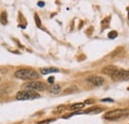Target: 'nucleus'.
<instances>
[{
    "label": "nucleus",
    "instance_id": "dca6fc26",
    "mask_svg": "<svg viewBox=\"0 0 129 124\" xmlns=\"http://www.w3.org/2000/svg\"><path fill=\"white\" fill-rule=\"evenodd\" d=\"M100 101H102V102H114V100L112 98H103Z\"/></svg>",
    "mask_w": 129,
    "mask_h": 124
},
{
    "label": "nucleus",
    "instance_id": "f03ea898",
    "mask_svg": "<svg viewBox=\"0 0 129 124\" xmlns=\"http://www.w3.org/2000/svg\"><path fill=\"white\" fill-rule=\"evenodd\" d=\"M123 116H129V110L127 109H115L105 113L104 118L108 120H115Z\"/></svg>",
    "mask_w": 129,
    "mask_h": 124
},
{
    "label": "nucleus",
    "instance_id": "6e6552de",
    "mask_svg": "<svg viewBox=\"0 0 129 124\" xmlns=\"http://www.w3.org/2000/svg\"><path fill=\"white\" fill-rule=\"evenodd\" d=\"M59 69H56V68H43L41 69V74L42 75H48L51 73H59Z\"/></svg>",
    "mask_w": 129,
    "mask_h": 124
},
{
    "label": "nucleus",
    "instance_id": "423d86ee",
    "mask_svg": "<svg viewBox=\"0 0 129 124\" xmlns=\"http://www.w3.org/2000/svg\"><path fill=\"white\" fill-rule=\"evenodd\" d=\"M87 81H89L90 83L96 85V86H99V85H102L103 82H104V79L101 77H98V76H89L86 78Z\"/></svg>",
    "mask_w": 129,
    "mask_h": 124
},
{
    "label": "nucleus",
    "instance_id": "f257e3e1",
    "mask_svg": "<svg viewBox=\"0 0 129 124\" xmlns=\"http://www.w3.org/2000/svg\"><path fill=\"white\" fill-rule=\"evenodd\" d=\"M15 77L20 79L31 80V79H37L39 78V75L36 71H34L32 69H21L15 73Z\"/></svg>",
    "mask_w": 129,
    "mask_h": 124
},
{
    "label": "nucleus",
    "instance_id": "2eb2a0df",
    "mask_svg": "<svg viewBox=\"0 0 129 124\" xmlns=\"http://www.w3.org/2000/svg\"><path fill=\"white\" fill-rule=\"evenodd\" d=\"M54 121V119H48V120H44V121H41V122H39L38 124H48V123H51V122H53Z\"/></svg>",
    "mask_w": 129,
    "mask_h": 124
},
{
    "label": "nucleus",
    "instance_id": "ddd939ff",
    "mask_svg": "<svg viewBox=\"0 0 129 124\" xmlns=\"http://www.w3.org/2000/svg\"><path fill=\"white\" fill-rule=\"evenodd\" d=\"M35 22H36V25L39 28H41V20H40V17L38 14H35Z\"/></svg>",
    "mask_w": 129,
    "mask_h": 124
},
{
    "label": "nucleus",
    "instance_id": "0eeeda50",
    "mask_svg": "<svg viewBox=\"0 0 129 124\" xmlns=\"http://www.w3.org/2000/svg\"><path fill=\"white\" fill-rule=\"evenodd\" d=\"M117 70H118V68H116L115 66H107V67H104V68L102 69V73H103L105 76H108V77L111 78Z\"/></svg>",
    "mask_w": 129,
    "mask_h": 124
},
{
    "label": "nucleus",
    "instance_id": "20e7f679",
    "mask_svg": "<svg viewBox=\"0 0 129 124\" xmlns=\"http://www.w3.org/2000/svg\"><path fill=\"white\" fill-rule=\"evenodd\" d=\"M114 81H126L129 80V71L118 69L111 77Z\"/></svg>",
    "mask_w": 129,
    "mask_h": 124
},
{
    "label": "nucleus",
    "instance_id": "412c9836",
    "mask_svg": "<svg viewBox=\"0 0 129 124\" xmlns=\"http://www.w3.org/2000/svg\"><path fill=\"white\" fill-rule=\"evenodd\" d=\"M128 90H129V87H128Z\"/></svg>",
    "mask_w": 129,
    "mask_h": 124
},
{
    "label": "nucleus",
    "instance_id": "aec40b11",
    "mask_svg": "<svg viewBox=\"0 0 129 124\" xmlns=\"http://www.w3.org/2000/svg\"><path fill=\"white\" fill-rule=\"evenodd\" d=\"M127 10H128V19H129V8H127Z\"/></svg>",
    "mask_w": 129,
    "mask_h": 124
},
{
    "label": "nucleus",
    "instance_id": "f3484780",
    "mask_svg": "<svg viewBox=\"0 0 129 124\" xmlns=\"http://www.w3.org/2000/svg\"><path fill=\"white\" fill-rule=\"evenodd\" d=\"M48 81L50 82V83H52V84H53V83H54V81H55V78H54V77H51V78H48Z\"/></svg>",
    "mask_w": 129,
    "mask_h": 124
},
{
    "label": "nucleus",
    "instance_id": "f8f14e48",
    "mask_svg": "<svg viewBox=\"0 0 129 124\" xmlns=\"http://www.w3.org/2000/svg\"><path fill=\"white\" fill-rule=\"evenodd\" d=\"M117 32L116 31H111V32H109L108 33V35H107V37L109 38V39H115L116 37H117Z\"/></svg>",
    "mask_w": 129,
    "mask_h": 124
},
{
    "label": "nucleus",
    "instance_id": "1a4fd4ad",
    "mask_svg": "<svg viewBox=\"0 0 129 124\" xmlns=\"http://www.w3.org/2000/svg\"><path fill=\"white\" fill-rule=\"evenodd\" d=\"M102 111H103V108H101V107H92V108H89L83 111V113H85V114H97V113H100Z\"/></svg>",
    "mask_w": 129,
    "mask_h": 124
},
{
    "label": "nucleus",
    "instance_id": "9b49d317",
    "mask_svg": "<svg viewBox=\"0 0 129 124\" xmlns=\"http://www.w3.org/2000/svg\"><path fill=\"white\" fill-rule=\"evenodd\" d=\"M84 102H81V103H75V104H73V105H71V107H70V110H80L81 108H83L84 107Z\"/></svg>",
    "mask_w": 129,
    "mask_h": 124
},
{
    "label": "nucleus",
    "instance_id": "a211bd4d",
    "mask_svg": "<svg viewBox=\"0 0 129 124\" xmlns=\"http://www.w3.org/2000/svg\"><path fill=\"white\" fill-rule=\"evenodd\" d=\"M38 6H39V7H44V6H45V3H44L43 1H39V2H38Z\"/></svg>",
    "mask_w": 129,
    "mask_h": 124
},
{
    "label": "nucleus",
    "instance_id": "9d476101",
    "mask_svg": "<svg viewBox=\"0 0 129 124\" xmlns=\"http://www.w3.org/2000/svg\"><path fill=\"white\" fill-rule=\"evenodd\" d=\"M49 91L52 93H54V94H57V93H59L61 91V86L59 85V84H51L50 86L48 87Z\"/></svg>",
    "mask_w": 129,
    "mask_h": 124
},
{
    "label": "nucleus",
    "instance_id": "4468645a",
    "mask_svg": "<svg viewBox=\"0 0 129 124\" xmlns=\"http://www.w3.org/2000/svg\"><path fill=\"white\" fill-rule=\"evenodd\" d=\"M64 109H66V106L64 105H61V106H58L57 109L55 110V112H60V111H63Z\"/></svg>",
    "mask_w": 129,
    "mask_h": 124
},
{
    "label": "nucleus",
    "instance_id": "7ed1b4c3",
    "mask_svg": "<svg viewBox=\"0 0 129 124\" xmlns=\"http://www.w3.org/2000/svg\"><path fill=\"white\" fill-rule=\"evenodd\" d=\"M40 94L35 92L34 90H23L17 93L16 98L18 100H31L35 98H39Z\"/></svg>",
    "mask_w": 129,
    "mask_h": 124
},
{
    "label": "nucleus",
    "instance_id": "39448f33",
    "mask_svg": "<svg viewBox=\"0 0 129 124\" xmlns=\"http://www.w3.org/2000/svg\"><path fill=\"white\" fill-rule=\"evenodd\" d=\"M24 87L26 89L34 90V91H42V90H45L47 88L46 84L41 82V81H30V82L26 83L24 85Z\"/></svg>",
    "mask_w": 129,
    "mask_h": 124
},
{
    "label": "nucleus",
    "instance_id": "6ab92c4d",
    "mask_svg": "<svg viewBox=\"0 0 129 124\" xmlns=\"http://www.w3.org/2000/svg\"><path fill=\"white\" fill-rule=\"evenodd\" d=\"M84 103H85V104H90V103H93V100H91V99H88V100L84 101Z\"/></svg>",
    "mask_w": 129,
    "mask_h": 124
}]
</instances>
